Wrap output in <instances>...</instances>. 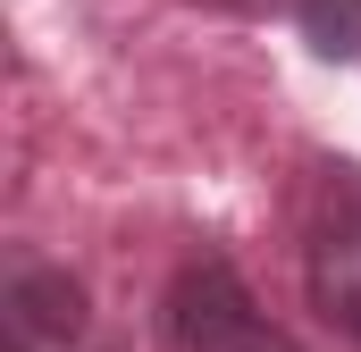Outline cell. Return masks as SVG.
Returning <instances> with one entry per match:
<instances>
[{
  "instance_id": "cell-2",
  "label": "cell",
  "mask_w": 361,
  "mask_h": 352,
  "mask_svg": "<svg viewBox=\"0 0 361 352\" xmlns=\"http://www.w3.org/2000/svg\"><path fill=\"white\" fill-rule=\"evenodd\" d=\"M302 285H311V310L345 344H361V168L319 176V210L302 227Z\"/></svg>"
},
{
  "instance_id": "cell-1",
  "label": "cell",
  "mask_w": 361,
  "mask_h": 352,
  "mask_svg": "<svg viewBox=\"0 0 361 352\" xmlns=\"http://www.w3.org/2000/svg\"><path fill=\"white\" fill-rule=\"evenodd\" d=\"M160 336L169 352H302L286 327H269V310L252 302L244 268L227 252H193L160 285Z\"/></svg>"
},
{
  "instance_id": "cell-3",
  "label": "cell",
  "mask_w": 361,
  "mask_h": 352,
  "mask_svg": "<svg viewBox=\"0 0 361 352\" xmlns=\"http://www.w3.org/2000/svg\"><path fill=\"white\" fill-rule=\"evenodd\" d=\"M85 277L59 260H17L8 268V285H0V336L8 352H76L85 344Z\"/></svg>"
},
{
  "instance_id": "cell-4",
  "label": "cell",
  "mask_w": 361,
  "mask_h": 352,
  "mask_svg": "<svg viewBox=\"0 0 361 352\" xmlns=\"http://www.w3.org/2000/svg\"><path fill=\"white\" fill-rule=\"evenodd\" d=\"M311 59H361V0H294Z\"/></svg>"
},
{
  "instance_id": "cell-5",
  "label": "cell",
  "mask_w": 361,
  "mask_h": 352,
  "mask_svg": "<svg viewBox=\"0 0 361 352\" xmlns=\"http://www.w3.org/2000/svg\"><path fill=\"white\" fill-rule=\"evenodd\" d=\"M210 8H235V17H294V0H210Z\"/></svg>"
}]
</instances>
